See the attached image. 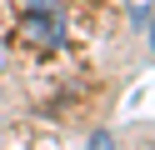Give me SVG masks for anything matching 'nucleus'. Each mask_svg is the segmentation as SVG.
<instances>
[{
  "instance_id": "obj_1",
  "label": "nucleus",
  "mask_w": 155,
  "mask_h": 150,
  "mask_svg": "<svg viewBox=\"0 0 155 150\" xmlns=\"http://www.w3.org/2000/svg\"><path fill=\"white\" fill-rule=\"evenodd\" d=\"M20 35L30 40L35 50H60V40H65V15H60V0H25Z\"/></svg>"
},
{
  "instance_id": "obj_2",
  "label": "nucleus",
  "mask_w": 155,
  "mask_h": 150,
  "mask_svg": "<svg viewBox=\"0 0 155 150\" xmlns=\"http://www.w3.org/2000/svg\"><path fill=\"white\" fill-rule=\"evenodd\" d=\"M90 150H115V135H110V130H95V135H90Z\"/></svg>"
},
{
  "instance_id": "obj_3",
  "label": "nucleus",
  "mask_w": 155,
  "mask_h": 150,
  "mask_svg": "<svg viewBox=\"0 0 155 150\" xmlns=\"http://www.w3.org/2000/svg\"><path fill=\"white\" fill-rule=\"evenodd\" d=\"M150 45H155V25H150Z\"/></svg>"
}]
</instances>
